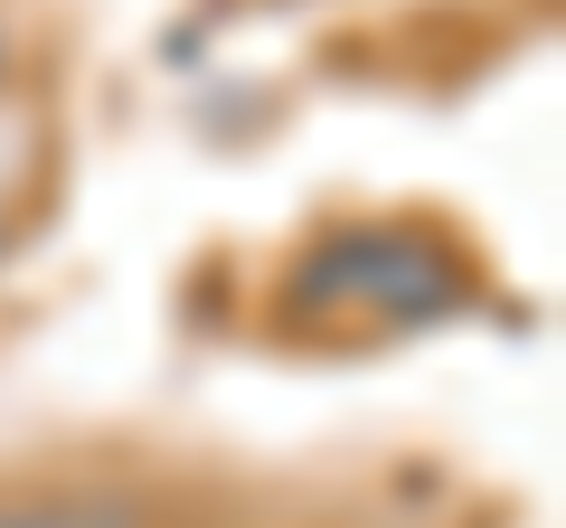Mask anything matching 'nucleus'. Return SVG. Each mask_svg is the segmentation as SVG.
Returning a JSON list of instances; mask_svg holds the SVG:
<instances>
[{
	"mask_svg": "<svg viewBox=\"0 0 566 528\" xmlns=\"http://www.w3.org/2000/svg\"><path fill=\"white\" fill-rule=\"evenodd\" d=\"M10 57H20V47H10V29H0V85H10Z\"/></svg>",
	"mask_w": 566,
	"mask_h": 528,
	"instance_id": "nucleus-1",
	"label": "nucleus"
}]
</instances>
